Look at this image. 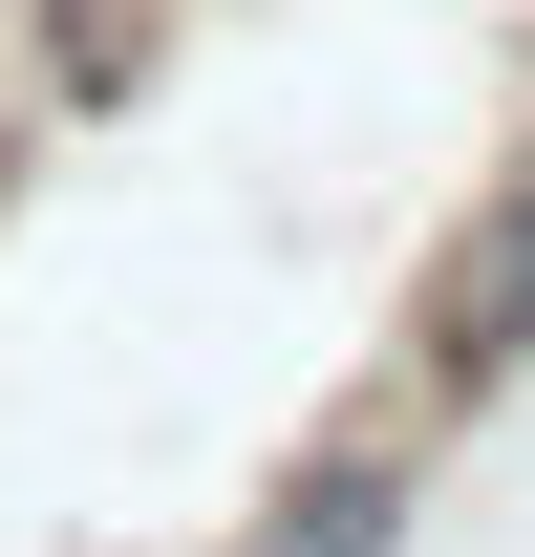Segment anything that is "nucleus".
Returning <instances> with one entry per match:
<instances>
[{
  "instance_id": "7ed1b4c3",
  "label": "nucleus",
  "mask_w": 535,
  "mask_h": 557,
  "mask_svg": "<svg viewBox=\"0 0 535 557\" xmlns=\"http://www.w3.org/2000/svg\"><path fill=\"white\" fill-rule=\"evenodd\" d=\"M194 44V0H0V129H108Z\"/></svg>"
},
{
  "instance_id": "f257e3e1",
  "label": "nucleus",
  "mask_w": 535,
  "mask_h": 557,
  "mask_svg": "<svg viewBox=\"0 0 535 557\" xmlns=\"http://www.w3.org/2000/svg\"><path fill=\"white\" fill-rule=\"evenodd\" d=\"M386 386L428 429H471V408L535 386V129L428 214V258H407V300H386Z\"/></svg>"
},
{
  "instance_id": "20e7f679",
  "label": "nucleus",
  "mask_w": 535,
  "mask_h": 557,
  "mask_svg": "<svg viewBox=\"0 0 535 557\" xmlns=\"http://www.w3.org/2000/svg\"><path fill=\"white\" fill-rule=\"evenodd\" d=\"M0 150H22V129H0Z\"/></svg>"
},
{
  "instance_id": "f03ea898",
  "label": "nucleus",
  "mask_w": 535,
  "mask_h": 557,
  "mask_svg": "<svg viewBox=\"0 0 535 557\" xmlns=\"http://www.w3.org/2000/svg\"><path fill=\"white\" fill-rule=\"evenodd\" d=\"M428 472H450V429L407 408V386H343V408L258 472V515H236L214 557H407L428 536Z\"/></svg>"
}]
</instances>
